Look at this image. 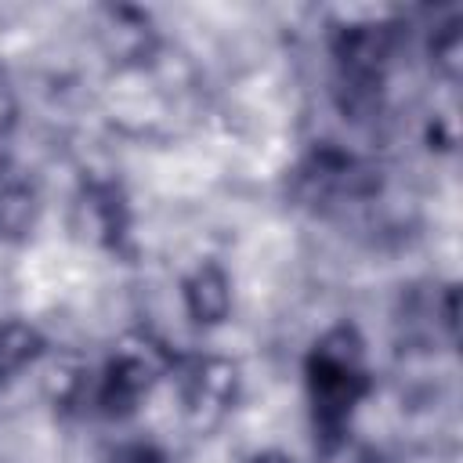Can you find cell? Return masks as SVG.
<instances>
[{
	"label": "cell",
	"mask_w": 463,
	"mask_h": 463,
	"mask_svg": "<svg viewBox=\"0 0 463 463\" xmlns=\"http://www.w3.org/2000/svg\"><path fill=\"white\" fill-rule=\"evenodd\" d=\"M181 307L192 326H224L235 311V282L217 260H199L177 286Z\"/></svg>",
	"instance_id": "6da1fadb"
},
{
	"label": "cell",
	"mask_w": 463,
	"mask_h": 463,
	"mask_svg": "<svg viewBox=\"0 0 463 463\" xmlns=\"http://www.w3.org/2000/svg\"><path fill=\"white\" fill-rule=\"evenodd\" d=\"M40 188L25 170L0 174V242H22L40 224Z\"/></svg>",
	"instance_id": "7a4b0ae2"
},
{
	"label": "cell",
	"mask_w": 463,
	"mask_h": 463,
	"mask_svg": "<svg viewBox=\"0 0 463 463\" xmlns=\"http://www.w3.org/2000/svg\"><path fill=\"white\" fill-rule=\"evenodd\" d=\"M47 354V336L29 318L0 322V380H14L33 373Z\"/></svg>",
	"instance_id": "3957f363"
},
{
	"label": "cell",
	"mask_w": 463,
	"mask_h": 463,
	"mask_svg": "<svg viewBox=\"0 0 463 463\" xmlns=\"http://www.w3.org/2000/svg\"><path fill=\"white\" fill-rule=\"evenodd\" d=\"M14 116H18V98H14V87H11V80L0 65V137L14 127Z\"/></svg>",
	"instance_id": "277c9868"
},
{
	"label": "cell",
	"mask_w": 463,
	"mask_h": 463,
	"mask_svg": "<svg viewBox=\"0 0 463 463\" xmlns=\"http://www.w3.org/2000/svg\"><path fill=\"white\" fill-rule=\"evenodd\" d=\"M250 463H293V456H289V452H282V449H260Z\"/></svg>",
	"instance_id": "5b68a950"
}]
</instances>
